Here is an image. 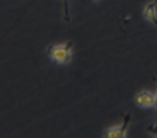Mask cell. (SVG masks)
<instances>
[{
	"instance_id": "6da1fadb",
	"label": "cell",
	"mask_w": 157,
	"mask_h": 138,
	"mask_svg": "<svg viewBox=\"0 0 157 138\" xmlns=\"http://www.w3.org/2000/svg\"><path fill=\"white\" fill-rule=\"evenodd\" d=\"M50 58L58 64H67L73 58V50L67 44L54 45L50 49Z\"/></svg>"
},
{
	"instance_id": "7a4b0ae2",
	"label": "cell",
	"mask_w": 157,
	"mask_h": 138,
	"mask_svg": "<svg viewBox=\"0 0 157 138\" xmlns=\"http://www.w3.org/2000/svg\"><path fill=\"white\" fill-rule=\"evenodd\" d=\"M136 102L137 105L142 107H155L156 105V97L153 94L148 91H140L136 96Z\"/></svg>"
},
{
	"instance_id": "3957f363",
	"label": "cell",
	"mask_w": 157,
	"mask_h": 138,
	"mask_svg": "<svg viewBox=\"0 0 157 138\" xmlns=\"http://www.w3.org/2000/svg\"><path fill=\"white\" fill-rule=\"evenodd\" d=\"M127 124H121V125H116L113 128H109L106 130L105 136L109 138H123L127 137Z\"/></svg>"
},
{
	"instance_id": "277c9868",
	"label": "cell",
	"mask_w": 157,
	"mask_h": 138,
	"mask_svg": "<svg viewBox=\"0 0 157 138\" xmlns=\"http://www.w3.org/2000/svg\"><path fill=\"white\" fill-rule=\"evenodd\" d=\"M143 14H144V18L147 21H151L155 22L156 17H157V4L156 2H150L144 5V9H143Z\"/></svg>"
},
{
	"instance_id": "5b68a950",
	"label": "cell",
	"mask_w": 157,
	"mask_h": 138,
	"mask_svg": "<svg viewBox=\"0 0 157 138\" xmlns=\"http://www.w3.org/2000/svg\"><path fill=\"white\" fill-rule=\"evenodd\" d=\"M155 97H156V105H157V92H156V95H155Z\"/></svg>"
},
{
	"instance_id": "8992f818",
	"label": "cell",
	"mask_w": 157,
	"mask_h": 138,
	"mask_svg": "<svg viewBox=\"0 0 157 138\" xmlns=\"http://www.w3.org/2000/svg\"><path fill=\"white\" fill-rule=\"evenodd\" d=\"M95 2H97V0H95Z\"/></svg>"
}]
</instances>
